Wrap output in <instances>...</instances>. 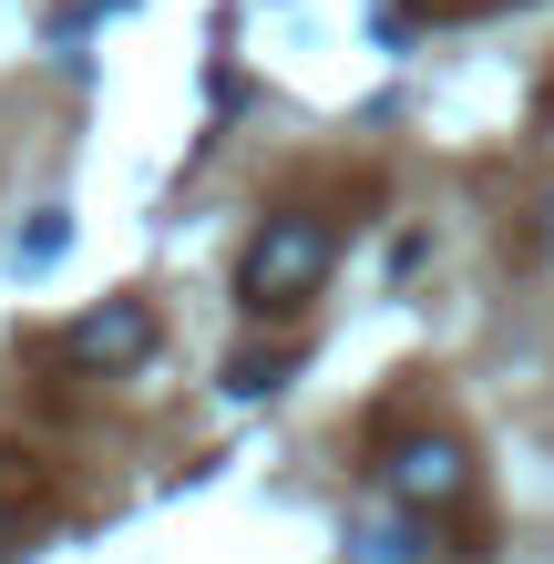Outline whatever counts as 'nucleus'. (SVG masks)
<instances>
[{
    "label": "nucleus",
    "mask_w": 554,
    "mask_h": 564,
    "mask_svg": "<svg viewBox=\"0 0 554 564\" xmlns=\"http://www.w3.org/2000/svg\"><path fill=\"white\" fill-rule=\"evenodd\" d=\"M329 226L318 216H268L257 226V247H247V268H237V288H247V308H298V297L329 278Z\"/></svg>",
    "instance_id": "f257e3e1"
},
{
    "label": "nucleus",
    "mask_w": 554,
    "mask_h": 564,
    "mask_svg": "<svg viewBox=\"0 0 554 564\" xmlns=\"http://www.w3.org/2000/svg\"><path fill=\"white\" fill-rule=\"evenodd\" d=\"M380 482H390V503L432 513V503H463V492H472V462H463V442L421 431V442H401V452L380 462Z\"/></svg>",
    "instance_id": "f03ea898"
},
{
    "label": "nucleus",
    "mask_w": 554,
    "mask_h": 564,
    "mask_svg": "<svg viewBox=\"0 0 554 564\" xmlns=\"http://www.w3.org/2000/svg\"><path fill=\"white\" fill-rule=\"evenodd\" d=\"M144 349H154V318L134 308V297H113V308H93L73 328V359H93V370H134Z\"/></svg>",
    "instance_id": "7ed1b4c3"
},
{
    "label": "nucleus",
    "mask_w": 554,
    "mask_h": 564,
    "mask_svg": "<svg viewBox=\"0 0 554 564\" xmlns=\"http://www.w3.org/2000/svg\"><path fill=\"white\" fill-rule=\"evenodd\" d=\"M360 564H421V523L411 513H370L360 523Z\"/></svg>",
    "instance_id": "20e7f679"
},
{
    "label": "nucleus",
    "mask_w": 554,
    "mask_h": 564,
    "mask_svg": "<svg viewBox=\"0 0 554 564\" xmlns=\"http://www.w3.org/2000/svg\"><path fill=\"white\" fill-rule=\"evenodd\" d=\"M62 247H73V226H62V216H42L31 237H11V268H21V278H42V268H52Z\"/></svg>",
    "instance_id": "39448f33"
},
{
    "label": "nucleus",
    "mask_w": 554,
    "mask_h": 564,
    "mask_svg": "<svg viewBox=\"0 0 554 564\" xmlns=\"http://www.w3.org/2000/svg\"><path fill=\"white\" fill-rule=\"evenodd\" d=\"M11 534H21V523H11V513H0V544H11Z\"/></svg>",
    "instance_id": "423d86ee"
},
{
    "label": "nucleus",
    "mask_w": 554,
    "mask_h": 564,
    "mask_svg": "<svg viewBox=\"0 0 554 564\" xmlns=\"http://www.w3.org/2000/svg\"><path fill=\"white\" fill-rule=\"evenodd\" d=\"M544 237H554V216H544Z\"/></svg>",
    "instance_id": "0eeeda50"
}]
</instances>
